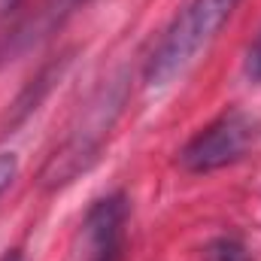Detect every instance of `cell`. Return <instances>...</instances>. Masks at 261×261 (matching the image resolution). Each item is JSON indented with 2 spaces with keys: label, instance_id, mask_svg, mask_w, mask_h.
Returning <instances> with one entry per match:
<instances>
[{
  "label": "cell",
  "instance_id": "cell-10",
  "mask_svg": "<svg viewBox=\"0 0 261 261\" xmlns=\"http://www.w3.org/2000/svg\"><path fill=\"white\" fill-rule=\"evenodd\" d=\"M64 6H70V0H64Z\"/></svg>",
  "mask_w": 261,
  "mask_h": 261
},
{
  "label": "cell",
  "instance_id": "cell-5",
  "mask_svg": "<svg viewBox=\"0 0 261 261\" xmlns=\"http://www.w3.org/2000/svg\"><path fill=\"white\" fill-rule=\"evenodd\" d=\"M15 173H18V161H15V155H12V152H0V195L12 186Z\"/></svg>",
  "mask_w": 261,
  "mask_h": 261
},
{
  "label": "cell",
  "instance_id": "cell-1",
  "mask_svg": "<svg viewBox=\"0 0 261 261\" xmlns=\"http://www.w3.org/2000/svg\"><path fill=\"white\" fill-rule=\"evenodd\" d=\"M237 3L240 0H192L186 6V12L170 24V31L158 43V49L152 52L149 67H146V79L152 85L170 82L197 55V49L216 37V31L228 21V15L234 12Z\"/></svg>",
  "mask_w": 261,
  "mask_h": 261
},
{
  "label": "cell",
  "instance_id": "cell-2",
  "mask_svg": "<svg viewBox=\"0 0 261 261\" xmlns=\"http://www.w3.org/2000/svg\"><path fill=\"white\" fill-rule=\"evenodd\" d=\"M249 137H252V128H249L246 116L231 110V113L219 116L213 125H206L197 137L189 140V146L179 152V164L189 173L219 170V167L237 161L246 152Z\"/></svg>",
  "mask_w": 261,
  "mask_h": 261
},
{
  "label": "cell",
  "instance_id": "cell-4",
  "mask_svg": "<svg viewBox=\"0 0 261 261\" xmlns=\"http://www.w3.org/2000/svg\"><path fill=\"white\" fill-rule=\"evenodd\" d=\"M203 261H249V255H246V249H243L240 240L222 237V240H216V243L206 246Z\"/></svg>",
  "mask_w": 261,
  "mask_h": 261
},
{
  "label": "cell",
  "instance_id": "cell-6",
  "mask_svg": "<svg viewBox=\"0 0 261 261\" xmlns=\"http://www.w3.org/2000/svg\"><path fill=\"white\" fill-rule=\"evenodd\" d=\"M249 70H252V76L261 79V37L255 40V46H252V52H249Z\"/></svg>",
  "mask_w": 261,
  "mask_h": 261
},
{
  "label": "cell",
  "instance_id": "cell-9",
  "mask_svg": "<svg viewBox=\"0 0 261 261\" xmlns=\"http://www.w3.org/2000/svg\"><path fill=\"white\" fill-rule=\"evenodd\" d=\"M76 3H82V0H70V6H76Z\"/></svg>",
  "mask_w": 261,
  "mask_h": 261
},
{
  "label": "cell",
  "instance_id": "cell-7",
  "mask_svg": "<svg viewBox=\"0 0 261 261\" xmlns=\"http://www.w3.org/2000/svg\"><path fill=\"white\" fill-rule=\"evenodd\" d=\"M18 6V0H0V15H9Z\"/></svg>",
  "mask_w": 261,
  "mask_h": 261
},
{
  "label": "cell",
  "instance_id": "cell-3",
  "mask_svg": "<svg viewBox=\"0 0 261 261\" xmlns=\"http://www.w3.org/2000/svg\"><path fill=\"white\" fill-rule=\"evenodd\" d=\"M125 225H128L125 195L94 200L82 225L85 261H125Z\"/></svg>",
  "mask_w": 261,
  "mask_h": 261
},
{
  "label": "cell",
  "instance_id": "cell-8",
  "mask_svg": "<svg viewBox=\"0 0 261 261\" xmlns=\"http://www.w3.org/2000/svg\"><path fill=\"white\" fill-rule=\"evenodd\" d=\"M0 261H24V255H21V252H6Z\"/></svg>",
  "mask_w": 261,
  "mask_h": 261
}]
</instances>
